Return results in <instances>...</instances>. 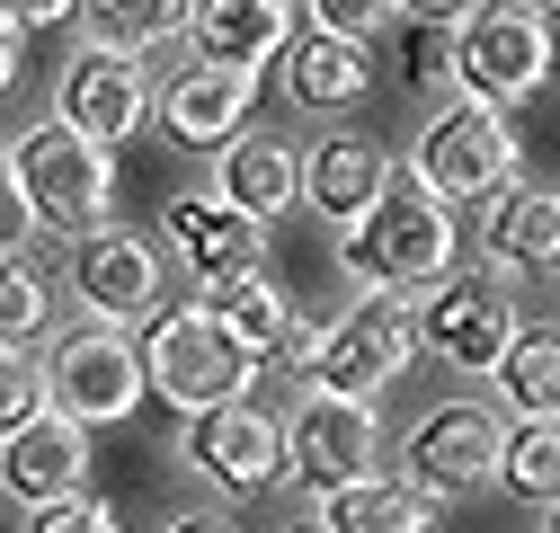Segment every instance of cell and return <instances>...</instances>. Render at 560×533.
I'll return each mask as SVG.
<instances>
[{"instance_id": "20", "label": "cell", "mask_w": 560, "mask_h": 533, "mask_svg": "<svg viewBox=\"0 0 560 533\" xmlns=\"http://www.w3.org/2000/svg\"><path fill=\"white\" fill-rule=\"evenodd\" d=\"M205 303H214V320L232 329L258 365H303L312 356V320L276 294L267 276H223V285H205Z\"/></svg>"}, {"instance_id": "22", "label": "cell", "mask_w": 560, "mask_h": 533, "mask_svg": "<svg viewBox=\"0 0 560 533\" xmlns=\"http://www.w3.org/2000/svg\"><path fill=\"white\" fill-rule=\"evenodd\" d=\"M436 516H445V498L436 489H418L409 472L400 481H347V489H329L320 498V533H436Z\"/></svg>"}, {"instance_id": "18", "label": "cell", "mask_w": 560, "mask_h": 533, "mask_svg": "<svg viewBox=\"0 0 560 533\" xmlns=\"http://www.w3.org/2000/svg\"><path fill=\"white\" fill-rule=\"evenodd\" d=\"M196 62H232V72H267L294 45V0H187Z\"/></svg>"}, {"instance_id": "19", "label": "cell", "mask_w": 560, "mask_h": 533, "mask_svg": "<svg viewBox=\"0 0 560 533\" xmlns=\"http://www.w3.org/2000/svg\"><path fill=\"white\" fill-rule=\"evenodd\" d=\"M480 249L508 276H551L560 266V187H499L480 205Z\"/></svg>"}, {"instance_id": "17", "label": "cell", "mask_w": 560, "mask_h": 533, "mask_svg": "<svg viewBox=\"0 0 560 533\" xmlns=\"http://www.w3.org/2000/svg\"><path fill=\"white\" fill-rule=\"evenodd\" d=\"M392 187V152L374 143V133H320V143L303 152V205L347 232V223H365V205Z\"/></svg>"}, {"instance_id": "5", "label": "cell", "mask_w": 560, "mask_h": 533, "mask_svg": "<svg viewBox=\"0 0 560 533\" xmlns=\"http://www.w3.org/2000/svg\"><path fill=\"white\" fill-rule=\"evenodd\" d=\"M143 374H152V391L170 400V410H223V400H249V382H258V356L232 339V329L214 320V303H161L152 311V347H143Z\"/></svg>"}, {"instance_id": "14", "label": "cell", "mask_w": 560, "mask_h": 533, "mask_svg": "<svg viewBox=\"0 0 560 533\" xmlns=\"http://www.w3.org/2000/svg\"><path fill=\"white\" fill-rule=\"evenodd\" d=\"M81 481H90V427H81V418L36 410L27 427L0 436V489H10L27 516H36V507H62V498H81Z\"/></svg>"}, {"instance_id": "24", "label": "cell", "mask_w": 560, "mask_h": 533, "mask_svg": "<svg viewBox=\"0 0 560 533\" xmlns=\"http://www.w3.org/2000/svg\"><path fill=\"white\" fill-rule=\"evenodd\" d=\"M81 27L107 54H152V45L187 36V0H81Z\"/></svg>"}, {"instance_id": "1", "label": "cell", "mask_w": 560, "mask_h": 533, "mask_svg": "<svg viewBox=\"0 0 560 533\" xmlns=\"http://www.w3.org/2000/svg\"><path fill=\"white\" fill-rule=\"evenodd\" d=\"M463 258V232H454V205H436L428 187H383L365 223L338 232V266L357 285H383V294H436Z\"/></svg>"}, {"instance_id": "30", "label": "cell", "mask_w": 560, "mask_h": 533, "mask_svg": "<svg viewBox=\"0 0 560 533\" xmlns=\"http://www.w3.org/2000/svg\"><path fill=\"white\" fill-rule=\"evenodd\" d=\"M27 533H116V507L81 489V498H62V507H36V516H27Z\"/></svg>"}, {"instance_id": "38", "label": "cell", "mask_w": 560, "mask_h": 533, "mask_svg": "<svg viewBox=\"0 0 560 533\" xmlns=\"http://www.w3.org/2000/svg\"><path fill=\"white\" fill-rule=\"evenodd\" d=\"M534 10H560V0H534Z\"/></svg>"}, {"instance_id": "33", "label": "cell", "mask_w": 560, "mask_h": 533, "mask_svg": "<svg viewBox=\"0 0 560 533\" xmlns=\"http://www.w3.org/2000/svg\"><path fill=\"white\" fill-rule=\"evenodd\" d=\"M27 205H19V187H10V161H0V249H27Z\"/></svg>"}, {"instance_id": "4", "label": "cell", "mask_w": 560, "mask_h": 533, "mask_svg": "<svg viewBox=\"0 0 560 533\" xmlns=\"http://www.w3.org/2000/svg\"><path fill=\"white\" fill-rule=\"evenodd\" d=\"M516 125L508 107L445 98L428 125L409 133V187H428L436 205H489L499 187H516Z\"/></svg>"}, {"instance_id": "28", "label": "cell", "mask_w": 560, "mask_h": 533, "mask_svg": "<svg viewBox=\"0 0 560 533\" xmlns=\"http://www.w3.org/2000/svg\"><path fill=\"white\" fill-rule=\"evenodd\" d=\"M303 19L312 36H347V45H374L392 19H400V0H303Z\"/></svg>"}, {"instance_id": "34", "label": "cell", "mask_w": 560, "mask_h": 533, "mask_svg": "<svg viewBox=\"0 0 560 533\" xmlns=\"http://www.w3.org/2000/svg\"><path fill=\"white\" fill-rule=\"evenodd\" d=\"M0 10H10L19 27H62V19L81 10V0H0Z\"/></svg>"}, {"instance_id": "37", "label": "cell", "mask_w": 560, "mask_h": 533, "mask_svg": "<svg viewBox=\"0 0 560 533\" xmlns=\"http://www.w3.org/2000/svg\"><path fill=\"white\" fill-rule=\"evenodd\" d=\"M542 533H560V507H542Z\"/></svg>"}, {"instance_id": "8", "label": "cell", "mask_w": 560, "mask_h": 533, "mask_svg": "<svg viewBox=\"0 0 560 533\" xmlns=\"http://www.w3.org/2000/svg\"><path fill=\"white\" fill-rule=\"evenodd\" d=\"M374 453H383V418H374V400H347V391L303 382L294 418H285V472H294V489L329 498V489H347V481H365V472H374Z\"/></svg>"}, {"instance_id": "9", "label": "cell", "mask_w": 560, "mask_h": 533, "mask_svg": "<svg viewBox=\"0 0 560 533\" xmlns=\"http://www.w3.org/2000/svg\"><path fill=\"white\" fill-rule=\"evenodd\" d=\"M400 462H409V481L436 489V498H454V489H489V481L508 472V418L480 410V400H436V410L409 427Z\"/></svg>"}, {"instance_id": "26", "label": "cell", "mask_w": 560, "mask_h": 533, "mask_svg": "<svg viewBox=\"0 0 560 533\" xmlns=\"http://www.w3.org/2000/svg\"><path fill=\"white\" fill-rule=\"evenodd\" d=\"M499 481L534 507H560V418H516L508 427V472Z\"/></svg>"}, {"instance_id": "23", "label": "cell", "mask_w": 560, "mask_h": 533, "mask_svg": "<svg viewBox=\"0 0 560 533\" xmlns=\"http://www.w3.org/2000/svg\"><path fill=\"white\" fill-rule=\"evenodd\" d=\"M223 205H241L249 223H276L303 196V152L294 143H267V133H241V143H223V178H214Z\"/></svg>"}, {"instance_id": "21", "label": "cell", "mask_w": 560, "mask_h": 533, "mask_svg": "<svg viewBox=\"0 0 560 533\" xmlns=\"http://www.w3.org/2000/svg\"><path fill=\"white\" fill-rule=\"evenodd\" d=\"M365 90H374V54L365 45H347V36H294V54H285V98L294 107H312V116H347V107H365Z\"/></svg>"}, {"instance_id": "13", "label": "cell", "mask_w": 560, "mask_h": 533, "mask_svg": "<svg viewBox=\"0 0 560 533\" xmlns=\"http://www.w3.org/2000/svg\"><path fill=\"white\" fill-rule=\"evenodd\" d=\"M161 285H170V266H161V249H152V232H90L81 240V266H72V294H81V311L90 320H152L161 311Z\"/></svg>"}, {"instance_id": "32", "label": "cell", "mask_w": 560, "mask_h": 533, "mask_svg": "<svg viewBox=\"0 0 560 533\" xmlns=\"http://www.w3.org/2000/svg\"><path fill=\"white\" fill-rule=\"evenodd\" d=\"M19 72H27V27H19L10 10H0V98L19 90Z\"/></svg>"}, {"instance_id": "11", "label": "cell", "mask_w": 560, "mask_h": 533, "mask_svg": "<svg viewBox=\"0 0 560 533\" xmlns=\"http://www.w3.org/2000/svg\"><path fill=\"white\" fill-rule=\"evenodd\" d=\"M516 303H508V276H445L428 294V347L454 365V374H499L508 347H516Z\"/></svg>"}, {"instance_id": "15", "label": "cell", "mask_w": 560, "mask_h": 533, "mask_svg": "<svg viewBox=\"0 0 560 533\" xmlns=\"http://www.w3.org/2000/svg\"><path fill=\"white\" fill-rule=\"evenodd\" d=\"M249 98H258V72L187 62L178 81H161V125H170V143H187V152H223V143H241Z\"/></svg>"}, {"instance_id": "16", "label": "cell", "mask_w": 560, "mask_h": 533, "mask_svg": "<svg viewBox=\"0 0 560 533\" xmlns=\"http://www.w3.org/2000/svg\"><path fill=\"white\" fill-rule=\"evenodd\" d=\"M170 240H178V258L196 266L205 285H223V276H258V266H267V223H249L241 205H223L214 187L170 196Z\"/></svg>"}, {"instance_id": "3", "label": "cell", "mask_w": 560, "mask_h": 533, "mask_svg": "<svg viewBox=\"0 0 560 533\" xmlns=\"http://www.w3.org/2000/svg\"><path fill=\"white\" fill-rule=\"evenodd\" d=\"M418 347H428V294H383V285H365L329 329H312L303 374H312L320 391L374 400V391H392V382L418 365Z\"/></svg>"}, {"instance_id": "10", "label": "cell", "mask_w": 560, "mask_h": 533, "mask_svg": "<svg viewBox=\"0 0 560 533\" xmlns=\"http://www.w3.org/2000/svg\"><path fill=\"white\" fill-rule=\"evenodd\" d=\"M152 107H161V90H152V72H143V54H107V45H90V54L62 62V81H54V116L81 125L90 143H107V152L133 143Z\"/></svg>"}, {"instance_id": "35", "label": "cell", "mask_w": 560, "mask_h": 533, "mask_svg": "<svg viewBox=\"0 0 560 533\" xmlns=\"http://www.w3.org/2000/svg\"><path fill=\"white\" fill-rule=\"evenodd\" d=\"M400 10H418V27H436V19H463L471 0H400Z\"/></svg>"}, {"instance_id": "36", "label": "cell", "mask_w": 560, "mask_h": 533, "mask_svg": "<svg viewBox=\"0 0 560 533\" xmlns=\"http://www.w3.org/2000/svg\"><path fill=\"white\" fill-rule=\"evenodd\" d=\"M170 533H232V524H223V516H178Z\"/></svg>"}, {"instance_id": "6", "label": "cell", "mask_w": 560, "mask_h": 533, "mask_svg": "<svg viewBox=\"0 0 560 533\" xmlns=\"http://www.w3.org/2000/svg\"><path fill=\"white\" fill-rule=\"evenodd\" d=\"M445 54H454L463 98H480V107H525V98L551 81V19L534 10V0H471L463 27L445 36Z\"/></svg>"}, {"instance_id": "29", "label": "cell", "mask_w": 560, "mask_h": 533, "mask_svg": "<svg viewBox=\"0 0 560 533\" xmlns=\"http://www.w3.org/2000/svg\"><path fill=\"white\" fill-rule=\"evenodd\" d=\"M36 410H45V365H36L27 347H0V436L27 427Z\"/></svg>"}, {"instance_id": "7", "label": "cell", "mask_w": 560, "mask_h": 533, "mask_svg": "<svg viewBox=\"0 0 560 533\" xmlns=\"http://www.w3.org/2000/svg\"><path fill=\"white\" fill-rule=\"evenodd\" d=\"M143 391H152L143 347H133L116 320H90V311H81V320L54 339V356H45V410L81 418V427L133 418V410H143Z\"/></svg>"}, {"instance_id": "12", "label": "cell", "mask_w": 560, "mask_h": 533, "mask_svg": "<svg viewBox=\"0 0 560 533\" xmlns=\"http://www.w3.org/2000/svg\"><path fill=\"white\" fill-rule=\"evenodd\" d=\"M187 462L214 489L232 498H258L276 472H285V418L249 410V400H223V410H196L187 418Z\"/></svg>"}, {"instance_id": "25", "label": "cell", "mask_w": 560, "mask_h": 533, "mask_svg": "<svg viewBox=\"0 0 560 533\" xmlns=\"http://www.w3.org/2000/svg\"><path fill=\"white\" fill-rule=\"evenodd\" d=\"M499 382H508L516 418H560V329H516Z\"/></svg>"}, {"instance_id": "31", "label": "cell", "mask_w": 560, "mask_h": 533, "mask_svg": "<svg viewBox=\"0 0 560 533\" xmlns=\"http://www.w3.org/2000/svg\"><path fill=\"white\" fill-rule=\"evenodd\" d=\"M445 81H454V54H445V36H436V27H418V36H409V90H418V98H436Z\"/></svg>"}, {"instance_id": "27", "label": "cell", "mask_w": 560, "mask_h": 533, "mask_svg": "<svg viewBox=\"0 0 560 533\" xmlns=\"http://www.w3.org/2000/svg\"><path fill=\"white\" fill-rule=\"evenodd\" d=\"M54 320V285L27 249H0V347H27L36 329Z\"/></svg>"}, {"instance_id": "2", "label": "cell", "mask_w": 560, "mask_h": 533, "mask_svg": "<svg viewBox=\"0 0 560 533\" xmlns=\"http://www.w3.org/2000/svg\"><path fill=\"white\" fill-rule=\"evenodd\" d=\"M10 187H19V205H27L36 232L90 240V232H107V214H116V152L90 143L81 125L45 116V125H27L19 143H10Z\"/></svg>"}]
</instances>
